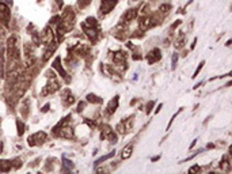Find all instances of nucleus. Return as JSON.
I'll return each mask as SVG.
<instances>
[{
	"instance_id": "f257e3e1",
	"label": "nucleus",
	"mask_w": 232,
	"mask_h": 174,
	"mask_svg": "<svg viewBox=\"0 0 232 174\" xmlns=\"http://www.w3.org/2000/svg\"><path fill=\"white\" fill-rule=\"evenodd\" d=\"M81 29L84 30V33L91 38L92 42H95L98 40V34H99V23L96 22L95 18H87L84 23H81Z\"/></svg>"
},
{
	"instance_id": "f03ea898",
	"label": "nucleus",
	"mask_w": 232,
	"mask_h": 174,
	"mask_svg": "<svg viewBox=\"0 0 232 174\" xmlns=\"http://www.w3.org/2000/svg\"><path fill=\"white\" fill-rule=\"evenodd\" d=\"M27 142H28V144H30L31 147L37 146V144L39 146V144H42L44 142H46V133L42 132V131H39V132H37V133L31 135L30 138L27 139Z\"/></svg>"
},
{
	"instance_id": "7ed1b4c3",
	"label": "nucleus",
	"mask_w": 232,
	"mask_h": 174,
	"mask_svg": "<svg viewBox=\"0 0 232 174\" xmlns=\"http://www.w3.org/2000/svg\"><path fill=\"white\" fill-rule=\"evenodd\" d=\"M7 53H8V56H10V59L11 60H18V48H16V45H15V37L12 35L10 37V40H8V49H7Z\"/></svg>"
},
{
	"instance_id": "20e7f679",
	"label": "nucleus",
	"mask_w": 232,
	"mask_h": 174,
	"mask_svg": "<svg viewBox=\"0 0 232 174\" xmlns=\"http://www.w3.org/2000/svg\"><path fill=\"white\" fill-rule=\"evenodd\" d=\"M118 0H102L101 2V15H106L117 6Z\"/></svg>"
},
{
	"instance_id": "39448f33",
	"label": "nucleus",
	"mask_w": 232,
	"mask_h": 174,
	"mask_svg": "<svg viewBox=\"0 0 232 174\" xmlns=\"http://www.w3.org/2000/svg\"><path fill=\"white\" fill-rule=\"evenodd\" d=\"M10 18H11V12H10L8 6H7V4H4V3H0V23L8 24Z\"/></svg>"
},
{
	"instance_id": "423d86ee",
	"label": "nucleus",
	"mask_w": 232,
	"mask_h": 174,
	"mask_svg": "<svg viewBox=\"0 0 232 174\" xmlns=\"http://www.w3.org/2000/svg\"><path fill=\"white\" fill-rule=\"evenodd\" d=\"M156 24V18L155 16H144L140 19V29L141 30H148L149 27H152Z\"/></svg>"
},
{
	"instance_id": "0eeeda50",
	"label": "nucleus",
	"mask_w": 232,
	"mask_h": 174,
	"mask_svg": "<svg viewBox=\"0 0 232 174\" xmlns=\"http://www.w3.org/2000/svg\"><path fill=\"white\" fill-rule=\"evenodd\" d=\"M145 59L147 61H148V64H153V63H156V61H159L162 59V55H160V49H152L148 55L145 56Z\"/></svg>"
},
{
	"instance_id": "6e6552de",
	"label": "nucleus",
	"mask_w": 232,
	"mask_h": 174,
	"mask_svg": "<svg viewBox=\"0 0 232 174\" xmlns=\"http://www.w3.org/2000/svg\"><path fill=\"white\" fill-rule=\"evenodd\" d=\"M59 87H60V84L56 82L54 76L50 75V83H49V84L46 86V89L44 90V93H42V94H44V95H45V94H52V93H54V91H56L57 89H59Z\"/></svg>"
},
{
	"instance_id": "1a4fd4ad",
	"label": "nucleus",
	"mask_w": 232,
	"mask_h": 174,
	"mask_svg": "<svg viewBox=\"0 0 232 174\" xmlns=\"http://www.w3.org/2000/svg\"><path fill=\"white\" fill-rule=\"evenodd\" d=\"M53 68L57 69L59 73L64 78V79H68L67 72H65V69L63 68V65H61V59H60V57H56V59H54V61H53Z\"/></svg>"
},
{
	"instance_id": "9d476101",
	"label": "nucleus",
	"mask_w": 232,
	"mask_h": 174,
	"mask_svg": "<svg viewBox=\"0 0 232 174\" xmlns=\"http://www.w3.org/2000/svg\"><path fill=\"white\" fill-rule=\"evenodd\" d=\"M12 167H14V159H12V160H4V159H0V171H2V173H7V171H10Z\"/></svg>"
},
{
	"instance_id": "9b49d317",
	"label": "nucleus",
	"mask_w": 232,
	"mask_h": 174,
	"mask_svg": "<svg viewBox=\"0 0 232 174\" xmlns=\"http://www.w3.org/2000/svg\"><path fill=\"white\" fill-rule=\"evenodd\" d=\"M73 19H75V12H73L72 7H67L64 11V15H63V20L64 22H73Z\"/></svg>"
},
{
	"instance_id": "f8f14e48",
	"label": "nucleus",
	"mask_w": 232,
	"mask_h": 174,
	"mask_svg": "<svg viewBox=\"0 0 232 174\" xmlns=\"http://www.w3.org/2000/svg\"><path fill=\"white\" fill-rule=\"evenodd\" d=\"M118 102H120V97H114L111 101H110V103H109V106H107V113L109 114H113L114 111L117 110V107H118Z\"/></svg>"
},
{
	"instance_id": "ddd939ff",
	"label": "nucleus",
	"mask_w": 232,
	"mask_h": 174,
	"mask_svg": "<svg viewBox=\"0 0 232 174\" xmlns=\"http://www.w3.org/2000/svg\"><path fill=\"white\" fill-rule=\"evenodd\" d=\"M136 15H137L136 8H130V10L126 11V14L122 16V18H124V20H126V22H130V20H133L134 18H136Z\"/></svg>"
},
{
	"instance_id": "4468645a",
	"label": "nucleus",
	"mask_w": 232,
	"mask_h": 174,
	"mask_svg": "<svg viewBox=\"0 0 232 174\" xmlns=\"http://www.w3.org/2000/svg\"><path fill=\"white\" fill-rule=\"evenodd\" d=\"M48 45H49V48L46 49V51H45V55H44V60H45V61H46V60L49 59V57L52 56V53L56 51V44H54V41H52V42H49Z\"/></svg>"
},
{
	"instance_id": "2eb2a0df",
	"label": "nucleus",
	"mask_w": 232,
	"mask_h": 174,
	"mask_svg": "<svg viewBox=\"0 0 232 174\" xmlns=\"http://www.w3.org/2000/svg\"><path fill=\"white\" fill-rule=\"evenodd\" d=\"M132 150H133V143H129L128 146H126L124 150H122V154H121L122 159H128V158H130V155H132Z\"/></svg>"
},
{
	"instance_id": "dca6fc26",
	"label": "nucleus",
	"mask_w": 232,
	"mask_h": 174,
	"mask_svg": "<svg viewBox=\"0 0 232 174\" xmlns=\"http://www.w3.org/2000/svg\"><path fill=\"white\" fill-rule=\"evenodd\" d=\"M41 37H42V41H44V42H48V41H49V42H52V41H53V34H52L50 27H46V29H45Z\"/></svg>"
},
{
	"instance_id": "f3484780",
	"label": "nucleus",
	"mask_w": 232,
	"mask_h": 174,
	"mask_svg": "<svg viewBox=\"0 0 232 174\" xmlns=\"http://www.w3.org/2000/svg\"><path fill=\"white\" fill-rule=\"evenodd\" d=\"M114 155H116V151H111V152H110V154H107V155L101 156L99 159H96V160H95V165L98 166V165H101L102 162H105V160H107V159H110V158H113Z\"/></svg>"
},
{
	"instance_id": "a211bd4d",
	"label": "nucleus",
	"mask_w": 232,
	"mask_h": 174,
	"mask_svg": "<svg viewBox=\"0 0 232 174\" xmlns=\"http://www.w3.org/2000/svg\"><path fill=\"white\" fill-rule=\"evenodd\" d=\"M87 101L88 102H91V103H101L103 99L99 98V97H96L95 94H88L87 95Z\"/></svg>"
},
{
	"instance_id": "6ab92c4d",
	"label": "nucleus",
	"mask_w": 232,
	"mask_h": 174,
	"mask_svg": "<svg viewBox=\"0 0 232 174\" xmlns=\"http://www.w3.org/2000/svg\"><path fill=\"white\" fill-rule=\"evenodd\" d=\"M220 167L224 169V170H228V169H229V160H228V156H224L223 158V162L220 163Z\"/></svg>"
},
{
	"instance_id": "aec40b11",
	"label": "nucleus",
	"mask_w": 232,
	"mask_h": 174,
	"mask_svg": "<svg viewBox=\"0 0 232 174\" xmlns=\"http://www.w3.org/2000/svg\"><path fill=\"white\" fill-rule=\"evenodd\" d=\"M16 125H18V135L22 136L24 132V124L20 121V120H16Z\"/></svg>"
},
{
	"instance_id": "412c9836",
	"label": "nucleus",
	"mask_w": 232,
	"mask_h": 174,
	"mask_svg": "<svg viewBox=\"0 0 232 174\" xmlns=\"http://www.w3.org/2000/svg\"><path fill=\"white\" fill-rule=\"evenodd\" d=\"M63 101H64V105L68 106V105H72L75 99H73V97H72L71 94H69V97H65V95H64V97H63Z\"/></svg>"
},
{
	"instance_id": "4be33fe9",
	"label": "nucleus",
	"mask_w": 232,
	"mask_h": 174,
	"mask_svg": "<svg viewBox=\"0 0 232 174\" xmlns=\"http://www.w3.org/2000/svg\"><path fill=\"white\" fill-rule=\"evenodd\" d=\"M91 2L92 0H79V2H77V6H79V8H85Z\"/></svg>"
},
{
	"instance_id": "5701e85b",
	"label": "nucleus",
	"mask_w": 232,
	"mask_h": 174,
	"mask_svg": "<svg viewBox=\"0 0 232 174\" xmlns=\"http://www.w3.org/2000/svg\"><path fill=\"white\" fill-rule=\"evenodd\" d=\"M63 162H64V166L67 167V169H65V170H71V169L73 167L72 162H71V160H68L67 158H63Z\"/></svg>"
},
{
	"instance_id": "b1692460",
	"label": "nucleus",
	"mask_w": 232,
	"mask_h": 174,
	"mask_svg": "<svg viewBox=\"0 0 232 174\" xmlns=\"http://www.w3.org/2000/svg\"><path fill=\"white\" fill-rule=\"evenodd\" d=\"M177 63H178V53H174V55H173V65H171V68H173V69L177 68Z\"/></svg>"
},
{
	"instance_id": "393cba45",
	"label": "nucleus",
	"mask_w": 232,
	"mask_h": 174,
	"mask_svg": "<svg viewBox=\"0 0 232 174\" xmlns=\"http://www.w3.org/2000/svg\"><path fill=\"white\" fill-rule=\"evenodd\" d=\"M171 8L170 4H163V6L159 8V11H162V12H168V10Z\"/></svg>"
},
{
	"instance_id": "a878e982",
	"label": "nucleus",
	"mask_w": 232,
	"mask_h": 174,
	"mask_svg": "<svg viewBox=\"0 0 232 174\" xmlns=\"http://www.w3.org/2000/svg\"><path fill=\"white\" fill-rule=\"evenodd\" d=\"M204 64H205V63H204V61H201V63H199V65L197 67V69H195V72H194V75L191 76V78H197L198 72H199V71H201V69H202V65H204Z\"/></svg>"
},
{
	"instance_id": "bb28decb",
	"label": "nucleus",
	"mask_w": 232,
	"mask_h": 174,
	"mask_svg": "<svg viewBox=\"0 0 232 174\" xmlns=\"http://www.w3.org/2000/svg\"><path fill=\"white\" fill-rule=\"evenodd\" d=\"M153 105H155V102H153V101L148 102V105H147V114H148L149 111H151V109H152V106H153Z\"/></svg>"
},
{
	"instance_id": "cd10ccee",
	"label": "nucleus",
	"mask_w": 232,
	"mask_h": 174,
	"mask_svg": "<svg viewBox=\"0 0 232 174\" xmlns=\"http://www.w3.org/2000/svg\"><path fill=\"white\" fill-rule=\"evenodd\" d=\"M199 170H201V169H199V166H193V167H191L190 170H189V173H195V171H199Z\"/></svg>"
},
{
	"instance_id": "c85d7f7f",
	"label": "nucleus",
	"mask_w": 232,
	"mask_h": 174,
	"mask_svg": "<svg viewBox=\"0 0 232 174\" xmlns=\"http://www.w3.org/2000/svg\"><path fill=\"white\" fill-rule=\"evenodd\" d=\"M83 107H84V102H80L79 106H77V111H81V110H83Z\"/></svg>"
},
{
	"instance_id": "c756f323",
	"label": "nucleus",
	"mask_w": 232,
	"mask_h": 174,
	"mask_svg": "<svg viewBox=\"0 0 232 174\" xmlns=\"http://www.w3.org/2000/svg\"><path fill=\"white\" fill-rule=\"evenodd\" d=\"M49 107H50V106H49V103H48V105H45V106H44V109H42L44 113H45V111H48V110H49Z\"/></svg>"
},
{
	"instance_id": "7c9ffc66",
	"label": "nucleus",
	"mask_w": 232,
	"mask_h": 174,
	"mask_svg": "<svg viewBox=\"0 0 232 174\" xmlns=\"http://www.w3.org/2000/svg\"><path fill=\"white\" fill-rule=\"evenodd\" d=\"M3 2H6L7 4H12V0H3Z\"/></svg>"
},
{
	"instance_id": "2f4dec72",
	"label": "nucleus",
	"mask_w": 232,
	"mask_h": 174,
	"mask_svg": "<svg viewBox=\"0 0 232 174\" xmlns=\"http://www.w3.org/2000/svg\"><path fill=\"white\" fill-rule=\"evenodd\" d=\"M162 106H163V105H162V103H160V105H159V106H157V109H156V113H157V111H159V110H160V109H162Z\"/></svg>"
},
{
	"instance_id": "473e14b6",
	"label": "nucleus",
	"mask_w": 232,
	"mask_h": 174,
	"mask_svg": "<svg viewBox=\"0 0 232 174\" xmlns=\"http://www.w3.org/2000/svg\"><path fill=\"white\" fill-rule=\"evenodd\" d=\"M57 3H59L60 7H63V2H61V0H57Z\"/></svg>"
}]
</instances>
